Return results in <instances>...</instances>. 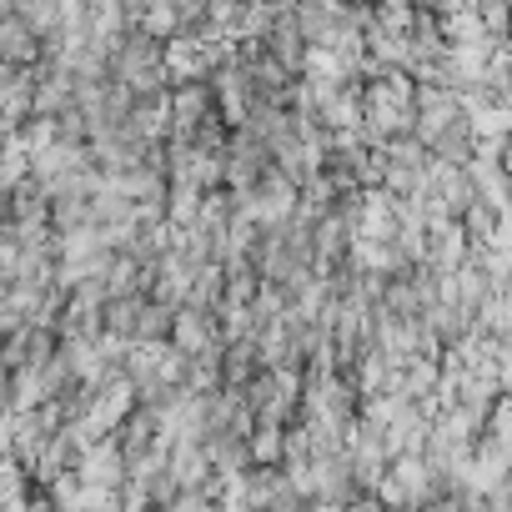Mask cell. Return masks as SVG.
I'll return each mask as SVG.
<instances>
[{
  "mask_svg": "<svg viewBox=\"0 0 512 512\" xmlns=\"http://www.w3.org/2000/svg\"><path fill=\"white\" fill-rule=\"evenodd\" d=\"M71 467L81 472V482H101V487L126 482V452H121V442H111V437H96V442L76 447V462H71Z\"/></svg>",
  "mask_w": 512,
  "mask_h": 512,
  "instance_id": "obj_1",
  "label": "cell"
},
{
  "mask_svg": "<svg viewBox=\"0 0 512 512\" xmlns=\"http://www.w3.org/2000/svg\"><path fill=\"white\" fill-rule=\"evenodd\" d=\"M36 51H41V46H36V36H31L26 21L0 16V61H6V66H31Z\"/></svg>",
  "mask_w": 512,
  "mask_h": 512,
  "instance_id": "obj_2",
  "label": "cell"
}]
</instances>
